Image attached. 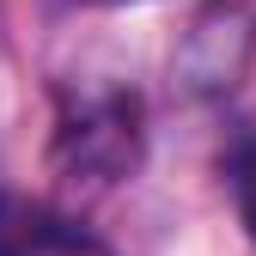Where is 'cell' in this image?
I'll return each instance as SVG.
<instances>
[{
	"instance_id": "cell-5",
	"label": "cell",
	"mask_w": 256,
	"mask_h": 256,
	"mask_svg": "<svg viewBox=\"0 0 256 256\" xmlns=\"http://www.w3.org/2000/svg\"><path fill=\"white\" fill-rule=\"evenodd\" d=\"M80 6H116V0H80Z\"/></svg>"
},
{
	"instance_id": "cell-3",
	"label": "cell",
	"mask_w": 256,
	"mask_h": 256,
	"mask_svg": "<svg viewBox=\"0 0 256 256\" xmlns=\"http://www.w3.org/2000/svg\"><path fill=\"white\" fill-rule=\"evenodd\" d=\"M250 43H256V18L238 6V0L202 12L196 18V37H189V49H208V61L189 68L196 92H232L238 74H244V61H250Z\"/></svg>"
},
{
	"instance_id": "cell-2",
	"label": "cell",
	"mask_w": 256,
	"mask_h": 256,
	"mask_svg": "<svg viewBox=\"0 0 256 256\" xmlns=\"http://www.w3.org/2000/svg\"><path fill=\"white\" fill-rule=\"evenodd\" d=\"M0 256H116L92 226L37 196L0 189Z\"/></svg>"
},
{
	"instance_id": "cell-1",
	"label": "cell",
	"mask_w": 256,
	"mask_h": 256,
	"mask_svg": "<svg viewBox=\"0 0 256 256\" xmlns=\"http://www.w3.org/2000/svg\"><path fill=\"white\" fill-rule=\"evenodd\" d=\"M140 152H146V128L134 92H92V98L61 104L49 158L68 183H122L140 171Z\"/></svg>"
},
{
	"instance_id": "cell-4",
	"label": "cell",
	"mask_w": 256,
	"mask_h": 256,
	"mask_svg": "<svg viewBox=\"0 0 256 256\" xmlns=\"http://www.w3.org/2000/svg\"><path fill=\"white\" fill-rule=\"evenodd\" d=\"M226 183H232V202H238V226L256 244V122H244L226 146Z\"/></svg>"
}]
</instances>
